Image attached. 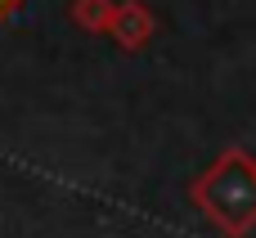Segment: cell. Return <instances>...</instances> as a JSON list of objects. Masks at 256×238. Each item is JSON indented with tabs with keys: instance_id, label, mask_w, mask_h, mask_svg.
<instances>
[{
	"instance_id": "6da1fadb",
	"label": "cell",
	"mask_w": 256,
	"mask_h": 238,
	"mask_svg": "<svg viewBox=\"0 0 256 238\" xmlns=\"http://www.w3.org/2000/svg\"><path fill=\"white\" fill-rule=\"evenodd\" d=\"M108 32L122 40V50H140V45L148 40V32H153V18H148V9H144L140 0H122V4L112 9Z\"/></svg>"
},
{
	"instance_id": "7a4b0ae2",
	"label": "cell",
	"mask_w": 256,
	"mask_h": 238,
	"mask_svg": "<svg viewBox=\"0 0 256 238\" xmlns=\"http://www.w3.org/2000/svg\"><path fill=\"white\" fill-rule=\"evenodd\" d=\"M112 0H72V22L76 27H86V32H108V22H112Z\"/></svg>"
},
{
	"instance_id": "3957f363",
	"label": "cell",
	"mask_w": 256,
	"mask_h": 238,
	"mask_svg": "<svg viewBox=\"0 0 256 238\" xmlns=\"http://www.w3.org/2000/svg\"><path fill=\"white\" fill-rule=\"evenodd\" d=\"M18 4H22V0H0V22H4V18H9V14H14Z\"/></svg>"
}]
</instances>
